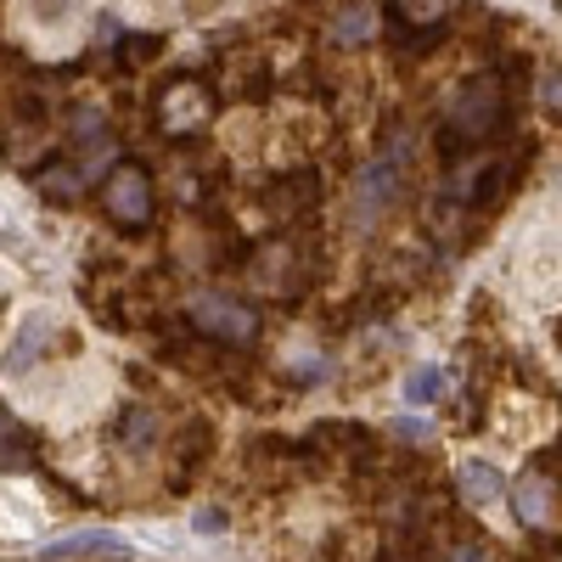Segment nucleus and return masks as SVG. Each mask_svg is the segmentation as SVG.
<instances>
[{
	"mask_svg": "<svg viewBox=\"0 0 562 562\" xmlns=\"http://www.w3.org/2000/svg\"><path fill=\"white\" fill-rule=\"evenodd\" d=\"M456 484H461V495L473 501V506H490V501H501V473H495L490 461H479V456L456 467Z\"/></svg>",
	"mask_w": 562,
	"mask_h": 562,
	"instance_id": "nucleus-12",
	"label": "nucleus"
},
{
	"mask_svg": "<svg viewBox=\"0 0 562 562\" xmlns=\"http://www.w3.org/2000/svg\"><path fill=\"white\" fill-rule=\"evenodd\" d=\"M192 333L209 344H254L259 338V310L225 293H198L192 299Z\"/></svg>",
	"mask_w": 562,
	"mask_h": 562,
	"instance_id": "nucleus-2",
	"label": "nucleus"
},
{
	"mask_svg": "<svg viewBox=\"0 0 562 562\" xmlns=\"http://www.w3.org/2000/svg\"><path fill=\"white\" fill-rule=\"evenodd\" d=\"M45 349H68V338H57V321H52V315H29V321L18 326L12 349H7V371H23V366L45 360Z\"/></svg>",
	"mask_w": 562,
	"mask_h": 562,
	"instance_id": "nucleus-8",
	"label": "nucleus"
},
{
	"mask_svg": "<svg viewBox=\"0 0 562 562\" xmlns=\"http://www.w3.org/2000/svg\"><path fill=\"white\" fill-rule=\"evenodd\" d=\"M34 461V439H29V428L23 422L0 405V473H23V467Z\"/></svg>",
	"mask_w": 562,
	"mask_h": 562,
	"instance_id": "nucleus-11",
	"label": "nucleus"
},
{
	"mask_svg": "<svg viewBox=\"0 0 562 562\" xmlns=\"http://www.w3.org/2000/svg\"><path fill=\"white\" fill-rule=\"evenodd\" d=\"M506 124V90L495 74L467 79L445 113V147H484V140Z\"/></svg>",
	"mask_w": 562,
	"mask_h": 562,
	"instance_id": "nucleus-1",
	"label": "nucleus"
},
{
	"mask_svg": "<svg viewBox=\"0 0 562 562\" xmlns=\"http://www.w3.org/2000/svg\"><path fill=\"white\" fill-rule=\"evenodd\" d=\"M102 198H108V214L124 225V231H140V225H153V175L140 169V164H119L102 186Z\"/></svg>",
	"mask_w": 562,
	"mask_h": 562,
	"instance_id": "nucleus-5",
	"label": "nucleus"
},
{
	"mask_svg": "<svg viewBox=\"0 0 562 562\" xmlns=\"http://www.w3.org/2000/svg\"><path fill=\"white\" fill-rule=\"evenodd\" d=\"M371 29H378V23H371L366 0H349V7L333 18V40H338V45H360V40H371Z\"/></svg>",
	"mask_w": 562,
	"mask_h": 562,
	"instance_id": "nucleus-14",
	"label": "nucleus"
},
{
	"mask_svg": "<svg viewBox=\"0 0 562 562\" xmlns=\"http://www.w3.org/2000/svg\"><path fill=\"white\" fill-rule=\"evenodd\" d=\"M68 12H74V0H34V18L40 23H63Z\"/></svg>",
	"mask_w": 562,
	"mask_h": 562,
	"instance_id": "nucleus-19",
	"label": "nucleus"
},
{
	"mask_svg": "<svg viewBox=\"0 0 562 562\" xmlns=\"http://www.w3.org/2000/svg\"><path fill=\"white\" fill-rule=\"evenodd\" d=\"M445 12H450V0H394V18L400 23H422V29L439 23Z\"/></svg>",
	"mask_w": 562,
	"mask_h": 562,
	"instance_id": "nucleus-17",
	"label": "nucleus"
},
{
	"mask_svg": "<svg viewBox=\"0 0 562 562\" xmlns=\"http://www.w3.org/2000/svg\"><path fill=\"white\" fill-rule=\"evenodd\" d=\"M394 192H400V169H394L389 158H378L371 169H360V180H355V220L371 225V220L394 203Z\"/></svg>",
	"mask_w": 562,
	"mask_h": 562,
	"instance_id": "nucleus-6",
	"label": "nucleus"
},
{
	"mask_svg": "<svg viewBox=\"0 0 562 562\" xmlns=\"http://www.w3.org/2000/svg\"><path fill=\"white\" fill-rule=\"evenodd\" d=\"M158 434H164V422L147 405H124L113 416V445H124V450H147V445H158Z\"/></svg>",
	"mask_w": 562,
	"mask_h": 562,
	"instance_id": "nucleus-10",
	"label": "nucleus"
},
{
	"mask_svg": "<svg viewBox=\"0 0 562 562\" xmlns=\"http://www.w3.org/2000/svg\"><path fill=\"white\" fill-rule=\"evenodd\" d=\"M220 529H225V512L220 506H203L198 512V535H220Z\"/></svg>",
	"mask_w": 562,
	"mask_h": 562,
	"instance_id": "nucleus-21",
	"label": "nucleus"
},
{
	"mask_svg": "<svg viewBox=\"0 0 562 562\" xmlns=\"http://www.w3.org/2000/svg\"><path fill=\"white\" fill-rule=\"evenodd\" d=\"M551 512H557V484H551V456L535 461V473H524L518 484V518L529 529H551Z\"/></svg>",
	"mask_w": 562,
	"mask_h": 562,
	"instance_id": "nucleus-7",
	"label": "nucleus"
},
{
	"mask_svg": "<svg viewBox=\"0 0 562 562\" xmlns=\"http://www.w3.org/2000/svg\"><path fill=\"white\" fill-rule=\"evenodd\" d=\"M34 186H40L45 198H57V203H74V198L85 192V175H79L74 164H63V169H40Z\"/></svg>",
	"mask_w": 562,
	"mask_h": 562,
	"instance_id": "nucleus-15",
	"label": "nucleus"
},
{
	"mask_svg": "<svg viewBox=\"0 0 562 562\" xmlns=\"http://www.w3.org/2000/svg\"><path fill=\"white\" fill-rule=\"evenodd\" d=\"M276 192H281V214H304V209H315L321 180H315V169H299V175H288V180H281Z\"/></svg>",
	"mask_w": 562,
	"mask_h": 562,
	"instance_id": "nucleus-13",
	"label": "nucleus"
},
{
	"mask_svg": "<svg viewBox=\"0 0 562 562\" xmlns=\"http://www.w3.org/2000/svg\"><path fill=\"white\" fill-rule=\"evenodd\" d=\"M310 248L304 243H293V237H276V243H265L259 254H254V276L265 281V288L276 293V299H293V293H304V281H310Z\"/></svg>",
	"mask_w": 562,
	"mask_h": 562,
	"instance_id": "nucleus-3",
	"label": "nucleus"
},
{
	"mask_svg": "<svg viewBox=\"0 0 562 562\" xmlns=\"http://www.w3.org/2000/svg\"><path fill=\"white\" fill-rule=\"evenodd\" d=\"M164 52V40H153V34H119V57L130 63V68H140L147 57H158Z\"/></svg>",
	"mask_w": 562,
	"mask_h": 562,
	"instance_id": "nucleus-18",
	"label": "nucleus"
},
{
	"mask_svg": "<svg viewBox=\"0 0 562 562\" xmlns=\"http://www.w3.org/2000/svg\"><path fill=\"white\" fill-rule=\"evenodd\" d=\"M0 248H7V254H18V231H12V225H0Z\"/></svg>",
	"mask_w": 562,
	"mask_h": 562,
	"instance_id": "nucleus-22",
	"label": "nucleus"
},
{
	"mask_svg": "<svg viewBox=\"0 0 562 562\" xmlns=\"http://www.w3.org/2000/svg\"><path fill=\"white\" fill-rule=\"evenodd\" d=\"M74 557H130V540L124 535H108V529H79L68 540L45 546V562H74Z\"/></svg>",
	"mask_w": 562,
	"mask_h": 562,
	"instance_id": "nucleus-9",
	"label": "nucleus"
},
{
	"mask_svg": "<svg viewBox=\"0 0 562 562\" xmlns=\"http://www.w3.org/2000/svg\"><path fill=\"white\" fill-rule=\"evenodd\" d=\"M209 113H214V90H209L203 79L180 74V79L164 85V97H158V124H164L169 135H192V130H203Z\"/></svg>",
	"mask_w": 562,
	"mask_h": 562,
	"instance_id": "nucleus-4",
	"label": "nucleus"
},
{
	"mask_svg": "<svg viewBox=\"0 0 562 562\" xmlns=\"http://www.w3.org/2000/svg\"><path fill=\"white\" fill-rule=\"evenodd\" d=\"M405 400H411V405H434V400H445V371H439V366H416L411 378H405Z\"/></svg>",
	"mask_w": 562,
	"mask_h": 562,
	"instance_id": "nucleus-16",
	"label": "nucleus"
},
{
	"mask_svg": "<svg viewBox=\"0 0 562 562\" xmlns=\"http://www.w3.org/2000/svg\"><path fill=\"white\" fill-rule=\"evenodd\" d=\"M450 562H490V546L484 540H461V546H450Z\"/></svg>",
	"mask_w": 562,
	"mask_h": 562,
	"instance_id": "nucleus-20",
	"label": "nucleus"
}]
</instances>
